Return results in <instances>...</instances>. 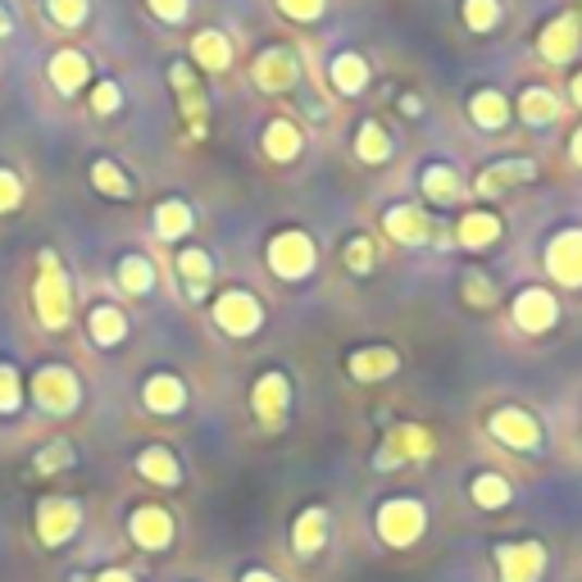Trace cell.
<instances>
[{
  "mask_svg": "<svg viewBox=\"0 0 582 582\" xmlns=\"http://www.w3.org/2000/svg\"><path fill=\"white\" fill-rule=\"evenodd\" d=\"M323 523H327V515L323 510H306L296 519V533H292V546L300 550V555H310L314 546H323Z\"/></svg>",
  "mask_w": 582,
  "mask_h": 582,
  "instance_id": "60d3db41",
  "label": "cell"
},
{
  "mask_svg": "<svg viewBox=\"0 0 582 582\" xmlns=\"http://www.w3.org/2000/svg\"><path fill=\"white\" fill-rule=\"evenodd\" d=\"M87 178H91V187H96L100 196H110V200H133V196H137V183H133L128 173H123V164H114V160H91Z\"/></svg>",
  "mask_w": 582,
  "mask_h": 582,
  "instance_id": "d6a6232c",
  "label": "cell"
},
{
  "mask_svg": "<svg viewBox=\"0 0 582 582\" xmlns=\"http://www.w3.org/2000/svg\"><path fill=\"white\" fill-rule=\"evenodd\" d=\"M150 227H156L160 242H183L196 227V210L187 206V200L169 196V200H160V206H156V214H150Z\"/></svg>",
  "mask_w": 582,
  "mask_h": 582,
  "instance_id": "f546056e",
  "label": "cell"
},
{
  "mask_svg": "<svg viewBox=\"0 0 582 582\" xmlns=\"http://www.w3.org/2000/svg\"><path fill=\"white\" fill-rule=\"evenodd\" d=\"M91 110H96L100 119L119 114V110H123V87H119V83H110V78H100V83L91 87Z\"/></svg>",
  "mask_w": 582,
  "mask_h": 582,
  "instance_id": "ee69618b",
  "label": "cell"
},
{
  "mask_svg": "<svg viewBox=\"0 0 582 582\" xmlns=\"http://www.w3.org/2000/svg\"><path fill=\"white\" fill-rule=\"evenodd\" d=\"M423 523H428L423 505H419V500H405V496L387 500L383 510H377V533H383V542H392V546H410V542H419Z\"/></svg>",
  "mask_w": 582,
  "mask_h": 582,
  "instance_id": "9a60e30c",
  "label": "cell"
},
{
  "mask_svg": "<svg viewBox=\"0 0 582 582\" xmlns=\"http://www.w3.org/2000/svg\"><path fill=\"white\" fill-rule=\"evenodd\" d=\"M214 323H219V333L227 337H256L260 327H264V306H260V296L256 292H246V287H227L214 296V306H210Z\"/></svg>",
  "mask_w": 582,
  "mask_h": 582,
  "instance_id": "277c9868",
  "label": "cell"
},
{
  "mask_svg": "<svg viewBox=\"0 0 582 582\" xmlns=\"http://www.w3.org/2000/svg\"><path fill=\"white\" fill-rule=\"evenodd\" d=\"M383 227H387V237L396 246H437V219H428L423 206H410V200H396V206H387L383 214Z\"/></svg>",
  "mask_w": 582,
  "mask_h": 582,
  "instance_id": "9c48e42d",
  "label": "cell"
},
{
  "mask_svg": "<svg viewBox=\"0 0 582 582\" xmlns=\"http://www.w3.org/2000/svg\"><path fill=\"white\" fill-rule=\"evenodd\" d=\"M78 523H83L78 500L50 496V500H41V510H37V537H41L46 546H64L73 533H78Z\"/></svg>",
  "mask_w": 582,
  "mask_h": 582,
  "instance_id": "ac0fdd59",
  "label": "cell"
},
{
  "mask_svg": "<svg viewBox=\"0 0 582 582\" xmlns=\"http://www.w3.org/2000/svg\"><path fill=\"white\" fill-rule=\"evenodd\" d=\"M569 160L582 169V123H578V128H573V137H569Z\"/></svg>",
  "mask_w": 582,
  "mask_h": 582,
  "instance_id": "f907efd6",
  "label": "cell"
},
{
  "mask_svg": "<svg viewBox=\"0 0 582 582\" xmlns=\"http://www.w3.org/2000/svg\"><path fill=\"white\" fill-rule=\"evenodd\" d=\"M419 191H423V200L433 210H450V206H460V200H469L465 173L455 164H442V160H428L419 169Z\"/></svg>",
  "mask_w": 582,
  "mask_h": 582,
  "instance_id": "7c38bea8",
  "label": "cell"
},
{
  "mask_svg": "<svg viewBox=\"0 0 582 582\" xmlns=\"http://www.w3.org/2000/svg\"><path fill=\"white\" fill-rule=\"evenodd\" d=\"M487 428H492V437L510 450H537L542 446V423L528 410H519V405H500L487 419Z\"/></svg>",
  "mask_w": 582,
  "mask_h": 582,
  "instance_id": "2e32d148",
  "label": "cell"
},
{
  "mask_svg": "<svg viewBox=\"0 0 582 582\" xmlns=\"http://www.w3.org/2000/svg\"><path fill=\"white\" fill-rule=\"evenodd\" d=\"M23 405V377L14 364H0V414H14Z\"/></svg>",
  "mask_w": 582,
  "mask_h": 582,
  "instance_id": "7bdbcfd3",
  "label": "cell"
},
{
  "mask_svg": "<svg viewBox=\"0 0 582 582\" xmlns=\"http://www.w3.org/2000/svg\"><path fill=\"white\" fill-rule=\"evenodd\" d=\"M277 14L306 28V23H319L327 14V0H277Z\"/></svg>",
  "mask_w": 582,
  "mask_h": 582,
  "instance_id": "b9f144b4",
  "label": "cell"
},
{
  "mask_svg": "<svg viewBox=\"0 0 582 582\" xmlns=\"http://www.w3.org/2000/svg\"><path fill=\"white\" fill-rule=\"evenodd\" d=\"M392 156H396L392 133L377 119H360V128H356V160L369 164V169H383Z\"/></svg>",
  "mask_w": 582,
  "mask_h": 582,
  "instance_id": "83f0119b",
  "label": "cell"
},
{
  "mask_svg": "<svg viewBox=\"0 0 582 582\" xmlns=\"http://www.w3.org/2000/svg\"><path fill=\"white\" fill-rule=\"evenodd\" d=\"M264 264L277 283H306L319 269V246L306 227H277L264 246Z\"/></svg>",
  "mask_w": 582,
  "mask_h": 582,
  "instance_id": "7a4b0ae2",
  "label": "cell"
},
{
  "mask_svg": "<svg viewBox=\"0 0 582 582\" xmlns=\"http://www.w3.org/2000/svg\"><path fill=\"white\" fill-rule=\"evenodd\" d=\"M169 87L178 96V114L187 123V137L191 141H206L210 137V96L200 87V73L187 60H173L169 64Z\"/></svg>",
  "mask_w": 582,
  "mask_h": 582,
  "instance_id": "3957f363",
  "label": "cell"
},
{
  "mask_svg": "<svg viewBox=\"0 0 582 582\" xmlns=\"http://www.w3.org/2000/svg\"><path fill=\"white\" fill-rule=\"evenodd\" d=\"M242 582H277V578H269V573H246Z\"/></svg>",
  "mask_w": 582,
  "mask_h": 582,
  "instance_id": "db71d44e",
  "label": "cell"
},
{
  "mask_svg": "<svg viewBox=\"0 0 582 582\" xmlns=\"http://www.w3.org/2000/svg\"><path fill=\"white\" fill-rule=\"evenodd\" d=\"M287 405H292V383L287 373H260L256 387H250V410H256V419L269 428V433H277V428L287 423Z\"/></svg>",
  "mask_w": 582,
  "mask_h": 582,
  "instance_id": "4fadbf2b",
  "label": "cell"
},
{
  "mask_svg": "<svg viewBox=\"0 0 582 582\" xmlns=\"http://www.w3.org/2000/svg\"><path fill=\"white\" fill-rule=\"evenodd\" d=\"M400 114L405 119H423V100L419 96H400Z\"/></svg>",
  "mask_w": 582,
  "mask_h": 582,
  "instance_id": "c3c4849f",
  "label": "cell"
},
{
  "mask_svg": "<svg viewBox=\"0 0 582 582\" xmlns=\"http://www.w3.org/2000/svg\"><path fill=\"white\" fill-rule=\"evenodd\" d=\"M542 264H546L555 287H569V292L582 287V227L578 223L560 227V233H550V242L542 250Z\"/></svg>",
  "mask_w": 582,
  "mask_h": 582,
  "instance_id": "ba28073f",
  "label": "cell"
},
{
  "mask_svg": "<svg viewBox=\"0 0 582 582\" xmlns=\"http://www.w3.org/2000/svg\"><path fill=\"white\" fill-rule=\"evenodd\" d=\"M114 283L123 296H150L156 292V264H150L146 256H123L114 264Z\"/></svg>",
  "mask_w": 582,
  "mask_h": 582,
  "instance_id": "1f68e13d",
  "label": "cell"
},
{
  "mask_svg": "<svg viewBox=\"0 0 582 582\" xmlns=\"http://www.w3.org/2000/svg\"><path fill=\"white\" fill-rule=\"evenodd\" d=\"M141 400H146L150 414H178L187 405V387H183L178 373H150L146 387H141Z\"/></svg>",
  "mask_w": 582,
  "mask_h": 582,
  "instance_id": "484cf974",
  "label": "cell"
},
{
  "mask_svg": "<svg viewBox=\"0 0 582 582\" xmlns=\"http://www.w3.org/2000/svg\"><path fill=\"white\" fill-rule=\"evenodd\" d=\"M465 114L478 133H505L515 123V106H510V96H505L500 87H478L469 91L465 100Z\"/></svg>",
  "mask_w": 582,
  "mask_h": 582,
  "instance_id": "e0dca14e",
  "label": "cell"
},
{
  "mask_svg": "<svg viewBox=\"0 0 582 582\" xmlns=\"http://www.w3.org/2000/svg\"><path fill=\"white\" fill-rule=\"evenodd\" d=\"M33 400H37V410L46 414H73L78 410V400H83V383H78V373L64 369V364H46L33 373Z\"/></svg>",
  "mask_w": 582,
  "mask_h": 582,
  "instance_id": "52a82bcc",
  "label": "cell"
},
{
  "mask_svg": "<svg viewBox=\"0 0 582 582\" xmlns=\"http://www.w3.org/2000/svg\"><path fill=\"white\" fill-rule=\"evenodd\" d=\"M87 337H91L100 350L119 346L123 337H128V314H123L119 306H110V300H100V306L87 310Z\"/></svg>",
  "mask_w": 582,
  "mask_h": 582,
  "instance_id": "f1b7e54d",
  "label": "cell"
},
{
  "mask_svg": "<svg viewBox=\"0 0 582 582\" xmlns=\"http://www.w3.org/2000/svg\"><path fill=\"white\" fill-rule=\"evenodd\" d=\"M187 64H191V69H206V73H227V69H233V41H227V33L200 28V33L191 37Z\"/></svg>",
  "mask_w": 582,
  "mask_h": 582,
  "instance_id": "7402d4cb",
  "label": "cell"
},
{
  "mask_svg": "<svg viewBox=\"0 0 582 582\" xmlns=\"http://www.w3.org/2000/svg\"><path fill=\"white\" fill-rule=\"evenodd\" d=\"M14 33V14L5 10V5H0V37H10Z\"/></svg>",
  "mask_w": 582,
  "mask_h": 582,
  "instance_id": "f5cc1de1",
  "label": "cell"
},
{
  "mask_svg": "<svg viewBox=\"0 0 582 582\" xmlns=\"http://www.w3.org/2000/svg\"><path fill=\"white\" fill-rule=\"evenodd\" d=\"M460 292H465V306H469V310H492V306H496V283H492V273L478 269V264H469V269L460 273Z\"/></svg>",
  "mask_w": 582,
  "mask_h": 582,
  "instance_id": "8d00e7d4",
  "label": "cell"
},
{
  "mask_svg": "<svg viewBox=\"0 0 582 582\" xmlns=\"http://www.w3.org/2000/svg\"><path fill=\"white\" fill-rule=\"evenodd\" d=\"M500 214L496 210H465L460 219H455V227H450V246H460V250H469V256H483V250H492L496 242H500Z\"/></svg>",
  "mask_w": 582,
  "mask_h": 582,
  "instance_id": "5bb4252c",
  "label": "cell"
},
{
  "mask_svg": "<svg viewBox=\"0 0 582 582\" xmlns=\"http://www.w3.org/2000/svg\"><path fill=\"white\" fill-rule=\"evenodd\" d=\"M46 73H50V87H55L60 96H78V91L91 83V60L83 55V50H73V46H60L55 55H50Z\"/></svg>",
  "mask_w": 582,
  "mask_h": 582,
  "instance_id": "ffe728a7",
  "label": "cell"
},
{
  "mask_svg": "<svg viewBox=\"0 0 582 582\" xmlns=\"http://www.w3.org/2000/svg\"><path fill=\"white\" fill-rule=\"evenodd\" d=\"M428 446H433V442H428V433H423V428L405 423V428H396V433L387 437V446L377 450V465H383V469H392V465H400V460H423V455H428Z\"/></svg>",
  "mask_w": 582,
  "mask_h": 582,
  "instance_id": "4dcf8cb0",
  "label": "cell"
},
{
  "mask_svg": "<svg viewBox=\"0 0 582 582\" xmlns=\"http://www.w3.org/2000/svg\"><path fill=\"white\" fill-rule=\"evenodd\" d=\"M342 264H346V273L369 277V273L377 269V246H373V237H369V233L346 237V246H342Z\"/></svg>",
  "mask_w": 582,
  "mask_h": 582,
  "instance_id": "74e56055",
  "label": "cell"
},
{
  "mask_svg": "<svg viewBox=\"0 0 582 582\" xmlns=\"http://www.w3.org/2000/svg\"><path fill=\"white\" fill-rule=\"evenodd\" d=\"M69 465H73V446L69 442H50L37 455V473H55V469H69Z\"/></svg>",
  "mask_w": 582,
  "mask_h": 582,
  "instance_id": "7dc6e473",
  "label": "cell"
},
{
  "mask_svg": "<svg viewBox=\"0 0 582 582\" xmlns=\"http://www.w3.org/2000/svg\"><path fill=\"white\" fill-rule=\"evenodd\" d=\"M128 533L146 550H164L173 542V519H169V510H160V505H141V510H133V519H128Z\"/></svg>",
  "mask_w": 582,
  "mask_h": 582,
  "instance_id": "cb8c5ba5",
  "label": "cell"
},
{
  "mask_svg": "<svg viewBox=\"0 0 582 582\" xmlns=\"http://www.w3.org/2000/svg\"><path fill=\"white\" fill-rule=\"evenodd\" d=\"M137 473L146 478V483H160V487L183 483V469H178V460H173V450H164V446H146L137 455Z\"/></svg>",
  "mask_w": 582,
  "mask_h": 582,
  "instance_id": "836d02e7",
  "label": "cell"
},
{
  "mask_svg": "<svg viewBox=\"0 0 582 582\" xmlns=\"http://www.w3.org/2000/svg\"><path fill=\"white\" fill-rule=\"evenodd\" d=\"M510 319H515L519 333L542 337V333H550V327L560 323V300H555L550 287H523L515 296V306H510Z\"/></svg>",
  "mask_w": 582,
  "mask_h": 582,
  "instance_id": "8fae6325",
  "label": "cell"
},
{
  "mask_svg": "<svg viewBox=\"0 0 582 582\" xmlns=\"http://www.w3.org/2000/svg\"><path fill=\"white\" fill-rule=\"evenodd\" d=\"M500 569H505V582H537L542 550L537 546H505L500 550Z\"/></svg>",
  "mask_w": 582,
  "mask_h": 582,
  "instance_id": "d590c367",
  "label": "cell"
},
{
  "mask_svg": "<svg viewBox=\"0 0 582 582\" xmlns=\"http://www.w3.org/2000/svg\"><path fill=\"white\" fill-rule=\"evenodd\" d=\"M146 10L160 23H169V28H178V23L191 14V0H146Z\"/></svg>",
  "mask_w": 582,
  "mask_h": 582,
  "instance_id": "bcb514c9",
  "label": "cell"
},
{
  "mask_svg": "<svg viewBox=\"0 0 582 582\" xmlns=\"http://www.w3.org/2000/svg\"><path fill=\"white\" fill-rule=\"evenodd\" d=\"M469 492H473V505H483V510H500V505H510V496H515L500 473H478Z\"/></svg>",
  "mask_w": 582,
  "mask_h": 582,
  "instance_id": "f35d334b",
  "label": "cell"
},
{
  "mask_svg": "<svg viewBox=\"0 0 582 582\" xmlns=\"http://www.w3.org/2000/svg\"><path fill=\"white\" fill-rule=\"evenodd\" d=\"M515 119L528 123V128H550V123L560 119V96L550 87H523L515 100Z\"/></svg>",
  "mask_w": 582,
  "mask_h": 582,
  "instance_id": "4316f807",
  "label": "cell"
},
{
  "mask_svg": "<svg viewBox=\"0 0 582 582\" xmlns=\"http://www.w3.org/2000/svg\"><path fill=\"white\" fill-rule=\"evenodd\" d=\"M400 369V356L392 346H360L346 356V373L356 377V383H383Z\"/></svg>",
  "mask_w": 582,
  "mask_h": 582,
  "instance_id": "603a6c76",
  "label": "cell"
},
{
  "mask_svg": "<svg viewBox=\"0 0 582 582\" xmlns=\"http://www.w3.org/2000/svg\"><path fill=\"white\" fill-rule=\"evenodd\" d=\"M569 100H573V110H582V69L569 73Z\"/></svg>",
  "mask_w": 582,
  "mask_h": 582,
  "instance_id": "681fc988",
  "label": "cell"
},
{
  "mask_svg": "<svg viewBox=\"0 0 582 582\" xmlns=\"http://www.w3.org/2000/svg\"><path fill=\"white\" fill-rule=\"evenodd\" d=\"M260 146H264V156L273 164H292L306 156V133H300V123L287 119V114H277L264 123V133H260Z\"/></svg>",
  "mask_w": 582,
  "mask_h": 582,
  "instance_id": "d6986e66",
  "label": "cell"
},
{
  "mask_svg": "<svg viewBox=\"0 0 582 582\" xmlns=\"http://www.w3.org/2000/svg\"><path fill=\"white\" fill-rule=\"evenodd\" d=\"M33 310L41 319V327H50V333H60V327H69V319H73V287H69V273H64L55 250H41L37 256Z\"/></svg>",
  "mask_w": 582,
  "mask_h": 582,
  "instance_id": "6da1fadb",
  "label": "cell"
},
{
  "mask_svg": "<svg viewBox=\"0 0 582 582\" xmlns=\"http://www.w3.org/2000/svg\"><path fill=\"white\" fill-rule=\"evenodd\" d=\"M178 277H183L187 300H206L210 287H214V260H210V250H200V246L178 250Z\"/></svg>",
  "mask_w": 582,
  "mask_h": 582,
  "instance_id": "d4e9b609",
  "label": "cell"
},
{
  "mask_svg": "<svg viewBox=\"0 0 582 582\" xmlns=\"http://www.w3.org/2000/svg\"><path fill=\"white\" fill-rule=\"evenodd\" d=\"M369 78H373V69H369V60L360 55V50H337L333 64H327V87H333L337 96H364Z\"/></svg>",
  "mask_w": 582,
  "mask_h": 582,
  "instance_id": "44dd1931",
  "label": "cell"
},
{
  "mask_svg": "<svg viewBox=\"0 0 582 582\" xmlns=\"http://www.w3.org/2000/svg\"><path fill=\"white\" fill-rule=\"evenodd\" d=\"M96 582H133V573H123V569H106Z\"/></svg>",
  "mask_w": 582,
  "mask_h": 582,
  "instance_id": "816d5d0a",
  "label": "cell"
},
{
  "mask_svg": "<svg viewBox=\"0 0 582 582\" xmlns=\"http://www.w3.org/2000/svg\"><path fill=\"white\" fill-rule=\"evenodd\" d=\"M582 50V18L578 14H555L550 23H542L537 33V55L550 69H569Z\"/></svg>",
  "mask_w": 582,
  "mask_h": 582,
  "instance_id": "30bf717a",
  "label": "cell"
},
{
  "mask_svg": "<svg viewBox=\"0 0 582 582\" xmlns=\"http://www.w3.org/2000/svg\"><path fill=\"white\" fill-rule=\"evenodd\" d=\"M250 83L264 96H287L300 87V55L292 46H264L256 60H250Z\"/></svg>",
  "mask_w": 582,
  "mask_h": 582,
  "instance_id": "8992f818",
  "label": "cell"
},
{
  "mask_svg": "<svg viewBox=\"0 0 582 582\" xmlns=\"http://www.w3.org/2000/svg\"><path fill=\"white\" fill-rule=\"evenodd\" d=\"M537 173H542V164H537L533 156H505V160H492L487 169H478V178L469 183V196L496 200V196L515 191V187L537 183Z\"/></svg>",
  "mask_w": 582,
  "mask_h": 582,
  "instance_id": "5b68a950",
  "label": "cell"
},
{
  "mask_svg": "<svg viewBox=\"0 0 582 582\" xmlns=\"http://www.w3.org/2000/svg\"><path fill=\"white\" fill-rule=\"evenodd\" d=\"M23 206V178L14 169H0V214H14Z\"/></svg>",
  "mask_w": 582,
  "mask_h": 582,
  "instance_id": "f6af8a7d",
  "label": "cell"
},
{
  "mask_svg": "<svg viewBox=\"0 0 582 582\" xmlns=\"http://www.w3.org/2000/svg\"><path fill=\"white\" fill-rule=\"evenodd\" d=\"M46 14L55 28L73 33V28H83L87 14H91V0H46Z\"/></svg>",
  "mask_w": 582,
  "mask_h": 582,
  "instance_id": "ab89813d",
  "label": "cell"
},
{
  "mask_svg": "<svg viewBox=\"0 0 582 582\" xmlns=\"http://www.w3.org/2000/svg\"><path fill=\"white\" fill-rule=\"evenodd\" d=\"M500 18H505L500 0H460V23H465V33H473V37L496 33Z\"/></svg>",
  "mask_w": 582,
  "mask_h": 582,
  "instance_id": "e575fe53",
  "label": "cell"
}]
</instances>
